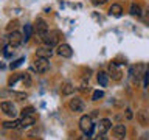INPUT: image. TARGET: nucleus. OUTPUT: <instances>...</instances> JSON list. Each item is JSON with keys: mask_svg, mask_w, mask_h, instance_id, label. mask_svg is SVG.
Listing matches in <instances>:
<instances>
[{"mask_svg": "<svg viewBox=\"0 0 149 140\" xmlns=\"http://www.w3.org/2000/svg\"><path fill=\"white\" fill-rule=\"evenodd\" d=\"M102 97H104V92H102V90H95V92H93L92 100H93V101H98V100H100V98H102Z\"/></svg>", "mask_w": 149, "mask_h": 140, "instance_id": "nucleus-22", "label": "nucleus"}, {"mask_svg": "<svg viewBox=\"0 0 149 140\" xmlns=\"http://www.w3.org/2000/svg\"><path fill=\"white\" fill-rule=\"evenodd\" d=\"M126 118H127V120L132 118V111H130V109H126Z\"/></svg>", "mask_w": 149, "mask_h": 140, "instance_id": "nucleus-30", "label": "nucleus"}, {"mask_svg": "<svg viewBox=\"0 0 149 140\" xmlns=\"http://www.w3.org/2000/svg\"><path fill=\"white\" fill-rule=\"evenodd\" d=\"M34 30H36V33L39 36H44V34H47L48 33V25H47V22L44 20V19H36V23H34Z\"/></svg>", "mask_w": 149, "mask_h": 140, "instance_id": "nucleus-4", "label": "nucleus"}, {"mask_svg": "<svg viewBox=\"0 0 149 140\" xmlns=\"http://www.w3.org/2000/svg\"><path fill=\"white\" fill-rule=\"evenodd\" d=\"M68 107L73 112H82L84 107H86V104H84V101L81 100V98H73V100H70Z\"/></svg>", "mask_w": 149, "mask_h": 140, "instance_id": "nucleus-5", "label": "nucleus"}, {"mask_svg": "<svg viewBox=\"0 0 149 140\" xmlns=\"http://www.w3.org/2000/svg\"><path fill=\"white\" fill-rule=\"evenodd\" d=\"M42 41L45 42V45L54 47V45L59 42V33H58V31H50V33H47V34L42 36Z\"/></svg>", "mask_w": 149, "mask_h": 140, "instance_id": "nucleus-3", "label": "nucleus"}, {"mask_svg": "<svg viewBox=\"0 0 149 140\" xmlns=\"http://www.w3.org/2000/svg\"><path fill=\"white\" fill-rule=\"evenodd\" d=\"M34 69H36L39 73L48 72V69H50V61H48V58H44V56H37L36 61H34Z\"/></svg>", "mask_w": 149, "mask_h": 140, "instance_id": "nucleus-2", "label": "nucleus"}, {"mask_svg": "<svg viewBox=\"0 0 149 140\" xmlns=\"http://www.w3.org/2000/svg\"><path fill=\"white\" fill-rule=\"evenodd\" d=\"M137 120H138L140 125L146 126V125H149V114H148V112L144 111V109L138 111V112H137Z\"/></svg>", "mask_w": 149, "mask_h": 140, "instance_id": "nucleus-12", "label": "nucleus"}, {"mask_svg": "<svg viewBox=\"0 0 149 140\" xmlns=\"http://www.w3.org/2000/svg\"><path fill=\"white\" fill-rule=\"evenodd\" d=\"M17 20H11L9 22V25H8V31H16V27H17Z\"/></svg>", "mask_w": 149, "mask_h": 140, "instance_id": "nucleus-25", "label": "nucleus"}, {"mask_svg": "<svg viewBox=\"0 0 149 140\" xmlns=\"http://www.w3.org/2000/svg\"><path fill=\"white\" fill-rule=\"evenodd\" d=\"M23 61H25V58H19V59H16L14 62H11V69H17V67H20Z\"/></svg>", "mask_w": 149, "mask_h": 140, "instance_id": "nucleus-23", "label": "nucleus"}, {"mask_svg": "<svg viewBox=\"0 0 149 140\" xmlns=\"http://www.w3.org/2000/svg\"><path fill=\"white\" fill-rule=\"evenodd\" d=\"M96 78H98V83H100V86H102V87H106L107 84H109V75H107L106 72H100Z\"/></svg>", "mask_w": 149, "mask_h": 140, "instance_id": "nucleus-17", "label": "nucleus"}, {"mask_svg": "<svg viewBox=\"0 0 149 140\" xmlns=\"http://www.w3.org/2000/svg\"><path fill=\"white\" fill-rule=\"evenodd\" d=\"M143 20H144V23H148V25H149V9H148V11H146V14H143Z\"/></svg>", "mask_w": 149, "mask_h": 140, "instance_id": "nucleus-27", "label": "nucleus"}, {"mask_svg": "<svg viewBox=\"0 0 149 140\" xmlns=\"http://www.w3.org/2000/svg\"><path fill=\"white\" fill-rule=\"evenodd\" d=\"M110 128H112V123L109 118H102L98 121V134H106Z\"/></svg>", "mask_w": 149, "mask_h": 140, "instance_id": "nucleus-10", "label": "nucleus"}, {"mask_svg": "<svg viewBox=\"0 0 149 140\" xmlns=\"http://www.w3.org/2000/svg\"><path fill=\"white\" fill-rule=\"evenodd\" d=\"M93 126L95 125H93V118L90 115H82L81 117V120H79V129H81L86 135H88V137L93 134Z\"/></svg>", "mask_w": 149, "mask_h": 140, "instance_id": "nucleus-1", "label": "nucleus"}, {"mask_svg": "<svg viewBox=\"0 0 149 140\" xmlns=\"http://www.w3.org/2000/svg\"><path fill=\"white\" fill-rule=\"evenodd\" d=\"M9 45L11 47H19V45H22V42H23V34H20L19 31H13L11 34H9Z\"/></svg>", "mask_w": 149, "mask_h": 140, "instance_id": "nucleus-6", "label": "nucleus"}, {"mask_svg": "<svg viewBox=\"0 0 149 140\" xmlns=\"http://www.w3.org/2000/svg\"><path fill=\"white\" fill-rule=\"evenodd\" d=\"M140 140H149V132H144L143 135H141V139Z\"/></svg>", "mask_w": 149, "mask_h": 140, "instance_id": "nucleus-31", "label": "nucleus"}, {"mask_svg": "<svg viewBox=\"0 0 149 140\" xmlns=\"http://www.w3.org/2000/svg\"><path fill=\"white\" fill-rule=\"evenodd\" d=\"M61 92H62V95H72V93L74 92V86H73L72 83L65 81L62 84V87H61Z\"/></svg>", "mask_w": 149, "mask_h": 140, "instance_id": "nucleus-14", "label": "nucleus"}, {"mask_svg": "<svg viewBox=\"0 0 149 140\" xmlns=\"http://www.w3.org/2000/svg\"><path fill=\"white\" fill-rule=\"evenodd\" d=\"M58 55L62 56V58H72L73 50H72V47H70L68 44H61L58 47Z\"/></svg>", "mask_w": 149, "mask_h": 140, "instance_id": "nucleus-8", "label": "nucleus"}, {"mask_svg": "<svg viewBox=\"0 0 149 140\" xmlns=\"http://www.w3.org/2000/svg\"><path fill=\"white\" fill-rule=\"evenodd\" d=\"M129 13H130V16H134V17H141L143 16L141 8H140V5H137V3H130Z\"/></svg>", "mask_w": 149, "mask_h": 140, "instance_id": "nucleus-13", "label": "nucleus"}, {"mask_svg": "<svg viewBox=\"0 0 149 140\" xmlns=\"http://www.w3.org/2000/svg\"><path fill=\"white\" fill-rule=\"evenodd\" d=\"M33 114H34V107H25V109H22V117L33 115Z\"/></svg>", "mask_w": 149, "mask_h": 140, "instance_id": "nucleus-24", "label": "nucleus"}, {"mask_svg": "<svg viewBox=\"0 0 149 140\" xmlns=\"http://www.w3.org/2000/svg\"><path fill=\"white\" fill-rule=\"evenodd\" d=\"M87 140H92V139H87Z\"/></svg>", "mask_w": 149, "mask_h": 140, "instance_id": "nucleus-33", "label": "nucleus"}, {"mask_svg": "<svg viewBox=\"0 0 149 140\" xmlns=\"http://www.w3.org/2000/svg\"><path fill=\"white\" fill-rule=\"evenodd\" d=\"M0 109H2L6 115H9V117H16V107H14V104L13 103H9V101H3L2 104H0Z\"/></svg>", "mask_w": 149, "mask_h": 140, "instance_id": "nucleus-7", "label": "nucleus"}, {"mask_svg": "<svg viewBox=\"0 0 149 140\" xmlns=\"http://www.w3.org/2000/svg\"><path fill=\"white\" fill-rule=\"evenodd\" d=\"M53 55V50H51V47H44V48H39L37 50V56H44V58H48V56Z\"/></svg>", "mask_w": 149, "mask_h": 140, "instance_id": "nucleus-18", "label": "nucleus"}, {"mask_svg": "<svg viewBox=\"0 0 149 140\" xmlns=\"http://www.w3.org/2000/svg\"><path fill=\"white\" fill-rule=\"evenodd\" d=\"M112 132H113V137L115 139L123 140L126 137V126L124 125H115L113 129H112Z\"/></svg>", "mask_w": 149, "mask_h": 140, "instance_id": "nucleus-9", "label": "nucleus"}, {"mask_svg": "<svg viewBox=\"0 0 149 140\" xmlns=\"http://www.w3.org/2000/svg\"><path fill=\"white\" fill-rule=\"evenodd\" d=\"M13 95H14V98H16L17 101H23V100H26V98H28L26 92H14Z\"/></svg>", "mask_w": 149, "mask_h": 140, "instance_id": "nucleus-21", "label": "nucleus"}, {"mask_svg": "<svg viewBox=\"0 0 149 140\" xmlns=\"http://www.w3.org/2000/svg\"><path fill=\"white\" fill-rule=\"evenodd\" d=\"M98 112H100V111H93L90 117H92V118H98Z\"/></svg>", "mask_w": 149, "mask_h": 140, "instance_id": "nucleus-32", "label": "nucleus"}, {"mask_svg": "<svg viewBox=\"0 0 149 140\" xmlns=\"http://www.w3.org/2000/svg\"><path fill=\"white\" fill-rule=\"evenodd\" d=\"M31 30H33V28H31V25H30V23H26V25H25V30H23V41H28V39H30V36H31Z\"/></svg>", "mask_w": 149, "mask_h": 140, "instance_id": "nucleus-20", "label": "nucleus"}, {"mask_svg": "<svg viewBox=\"0 0 149 140\" xmlns=\"http://www.w3.org/2000/svg\"><path fill=\"white\" fill-rule=\"evenodd\" d=\"M109 72H110V76L113 78V79H120L121 78V72H120V69L116 67V64L112 62L109 65Z\"/></svg>", "mask_w": 149, "mask_h": 140, "instance_id": "nucleus-15", "label": "nucleus"}, {"mask_svg": "<svg viewBox=\"0 0 149 140\" xmlns=\"http://www.w3.org/2000/svg\"><path fill=\"white\" fill-rule=\"evenodd\" d=\"M95 140H109V139L106 137V134H98Z\"/></svg>", "mask_w": 149, "mask_h": 140, "instance_id": "nucleus-28", "label": "nucleus"}, {"mask_svg": "<svg viewBox=\"0 0 149 140\" xmlns=\"http://www.w3.org/2000/svg\"><path fill=\"white\" fill-rule=\"evenodd\" d=\"M144 87H149V70L144 72Z\"/></svg>", "mask_w": 149, "mask_h": 140, "instance_id": "nucleus-26", "label": "nucleus"}, {"mask_svg": "<svg viewBox=\"0 0 149 140\" xmlns=\"http://www.w3.org/2000/svg\"><path fill=\"white\" fill-rule=\"evenodd\" d=\"M106 2H107V0H92L93 5H104Z\"/></svg>", "mask_w": 149, "mask_h": 140, "instance_id": "nucleus-29", "label": "nucleus"}, {"mask_svg": "<svg viewBox=\"0 0 149 140\" xmlns=\"http://www.w3.org/2000/svg\"><path fill=\"white\" fill-rule=\"evenodd\" d=\"M19 125H20V121H19V120L5 121V123H3V128H6V129H16V128H19Z\"/></svg>", "mask_w": 149, "mask_h": 140, "instance_id": "nucleus-19", "label": "nucleus"}, {"mask_svg": "<svg viewBox=\"0 0 149 140\" xmlns=\"http://www.w3.org/2000/svg\"><path fill=\"white\" fill-rule=\"evenodd\" d=\"M19 121H20L19 128H30V126H33V125L36 123V118L33 115H25V117H22Z\"/></svg>", "mask_w": 149, "mask_h": 140, "instance_id": "nucleus-11", "label": "nucleus"}, {"mask_svg": "<svg viewBox=\"0 0 149 140\" xmlns=\"http://www.w3.org/2000/svg\"><path fill=\"white\" fill-rule=\"evenodd\" d=\"M121 13H123V8H121V5H118V3H113L109 9V14L110 16H115V17H120Z\"/></svg>", "mask_w": 149, "mask_h": 140, "instance_id": "nucleus-16", "label": "nucleus"}]
</instances>
